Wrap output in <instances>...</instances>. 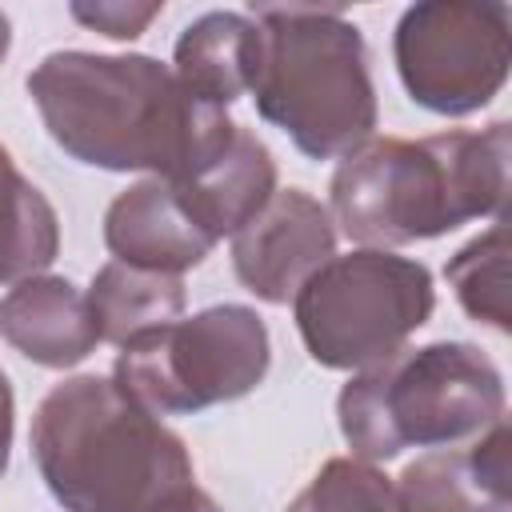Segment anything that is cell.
<instances>
[{
  "label": "cell",
  "instance_id": "1",
  "mask_svg": "<svg viewBox=\"0 0 512 512\" xmlns=\"http://www.w3.org/2000/svg\"><path fill=\"white\" fill-rule=\"evenodd\" d=\"M24 88L56 148L104 172L184 180L212 164L236 132L228 108L196 100L168 64L144 52H48Z\"/></svg>",
  "mask_w": 512,
  "mask_h": 512
},
{
  "label": "cell",
  "instance_id": "2",
  "mask_svg": "<svg viewBox=\"0 0 512 512\" xmlns=\"http://www.w3.org/2000/svg\"><path fill=\"white\" fill-rule=\"evenodd\" d=\"M512 128L436 132L420 140L372 136L348 152L328 184L332 224L364 248L436 240L468 220L504 216Z\"/></svg>",
  "mask_w": 512,
  "mask_h": 512
},
{
  "label": "cell",
  "instance_id": "3",
  "mask_svg": "<svg viewBox=\"0 0 512 512\" xmlns=\"http://www.w3.org/2000/svg\"><path fill=\"white\" fill-rule=\"evenodd\" d=\"M32 460L64 512H144L192 480L184 440L112 376H68L32 416Z\"/></svg>",
  "mask_w": 512,
  "mask_h": 512
},
{
  "label": "cell",
  "instance_id": "4",
  "mask_svg": "<svg viewBox=\"0 0 512 512\" xmlns=\"http://www.w3.org/2000/svg\"><path fill=\"white\" fill-rule=\"evenodd\" d=\"M260 64L256 112L308 160H344L376 132V88L360 28L340 8L252 4Z\"/></svg>",
  "mask_w": 512,
  "mask_h": 512
},
{
  "label": "cell",
  "instance_id": "5",
  "mask_svg": "<svg viewBox=\"0 0 512 512\" xmlns=\"http://www.w3.org/2000/svg\"><path fill=\"white\" fill-rule=\"evenodd\" d=\"M504 376L480 344L432 340L352 372L336 396L340 436L364 464L448 448L504 420Z\"/></svg>",
  "mask_w": 512,
  "mask_h": 512
},
{
  "label": "cell",
  "instance_id": "6",
  "mask_svg": "<svg viewBox=\"0 0 512 512\" xmlns=\"http://www.w3.org/2000/svg\"><path fill=\"white\" fill-rule=\"evenodd\" d=\"M432 308L436 288L428 264L388 248L332 256L292 296L308 356L332 372H360L388 360L428 324Z\"/></svg>",
  "mask_w": 512,
  "mask_h": 512
},
{
  "label": "cell",
  "instance_id": "7",
  "mask_svg": "<svg viewBox=\"0 0 512 512\" xmlns=\"http://www.w3.org/2000/svg\"><path fill=\"white\" fill-rule=\"evenodd\" d=\"M268 368L272 336L260 312L248 304H212L128 340L112 380L152 416H192L256 392Z\"/></svg>",
  "mask_w": 512,
  "mask_h": 512
},
{
  "label": "cell",
  "instance_id": "8",
  "mask_svg": "<svg viewBox=\"0 0 512 512\" xmlns=\"http://www.w3.org/2000/svg\"><path fill=\"white\" fill-rule=\"evenodd\" d=\"M392 60L412 104L436 116H472L492 104L512 68L508 4L420 0L400 12Z\"/></svg>",
  "mask_w": 512,
  "mask_h": 512
},
{
  "label": "cell",
  "instance_id": "9",
  "mask_svg": "<svg viewBox=\"0 0 512 512\" xmlns=\"http://www.w3.org/2000/svg\"><path fill=\"white\" fill-rule=\"evenodd\" d=\"M332 256V212L304 188H276L272 200L232 236V272L264 304H288Z\"/></svg>",
  "mask_w": 512,
  "mask_h": 512
},
{
  "label": "cell",
  "instance_id": "10",
  "mask_svg": "<svg viewBox=\"0 0 512 512\" xmlns=\"http://www.w3.org/2000/svg\"><path fill=\"white\" fill-rule=\"evenodd\" d=\"M400 512H508L512 432L496 420L480 436L416 456L396 480Z\"/></svg>",
  "mask_w": 512,
  "mask_h": 512
},
{
  "label": "cell",
  "instance_id": "11",
  "mask_svg": "<svg viewBox=\"0 0 512 512\" xmlns=\"http://www.w3.org/2000/svg\"><path fill=\"white\" fill-rule=\"evenodd\" d=\"M104 244L120 264L172 276L196 268L216 248V240L184 208L176 184L164 176H144L108 204Z\"/></svg>",
  "mask_w": 512,
  "mask_h": 512
},
{
  "label": "cell",
  "instance_id": "12",
  "mask_svg": "<svg viewBox=\"0 0 512 512\" xmlns=\"http://www.w3.org/2000/svg\"><path fill=\"white\" fill-rule=\"evenodd\" d=\"M0 336L44 368H76L100 344L88 296L64 276H32L0 300Z\"/></svg>",
  "mask_w": 512,
  "mask_h": 512
},
{
  "label": "cell",
  "instance_id": "13",
  "mask_svg": "<svg viewBox=\"0 0 512 512\" xmlns=\"http://www.w3.org/2000/svg\"><path fill=\"white\" fill-rule=\"evenodd\" d=\"M184 208L192 212V220L220 244L224 236H236L276 192V160L268 152V144L240 128L232 132V144L204 164L200 172L172 180Z\"/></svg>",
  "mask_w": 512,
  "mask_h": 512
},
{
  "label": "cell",
  "instance_id": "14",
  "mask_svg": "<svg viewBox=\"0 0 512 512\" xmlns=\"http://www.w3.org/2000/svg\"><path fill=\"white\" fill-rule=\"evenodd\" d=\"M260 64V24L248 12H204L172 48V72L204 104L228 108L240 100Z\"/></svg>",
  "mask_w": 512,
  "mask_h": 512
},
{
  "label": "cell",
  "instance_id": "15",
  "mask_svg": "<svg viewBox=\"0 0 512 512\" xmlns=\"http://www.w3.org/2000/svg\"><path fill=\"white\" fill-rule=\"evenodd\" d=\"M88 308L96 320L100 340L124 348L128 340L164 328L172 320H180L184 312V280L172 272H148V268H132L120 260H108L92 284H88Z\"/></svg>",
  "mask_w": 512,
  "mask_h": 512
},
{
  "label": "cell",
  "instance_id": "16",
  "mask_svg": "<svg viewBox=\"0 0 512 512\" xmlns=\"http://www.w3.org/2000/svg\"><path fill=\"white\" fill-rule=\"evenodd\" d=\"M60 256V216L0 144V284L44 276Z\"/></svg>",
  "mask_w": 512,
  "mask_h": 512
},
{
  "label": "cell",
  "instance_id": "17",
  "mask_svg": "<svg viewBox=\"0 0 512 512\" xmlns=\"http://www.w3.org/2000/svg\"><path fill=\"white\" fill-rule=\"evenodd\" d=\"M444 276L460 300V308L496 332L512 328L508 316V220L500 216L488 232L468 240L448 264Z\"/></svg>",
  "mask_w": 512,
  "mask_h": 512
},
{
  "label": "cell",
  "instance_id": "18",
  "mask_svg": "<svg viewBox=\"0 0 512 512\" xmlns=\"http://www.w3.org/2000/svg\"><path fill=\"white\" fill-rule=\"evenodd\" d=\"M284 512H400V500L380 468L356 456H332Z\"/></svg>",
  "mask_w": 512,
  "mask_h": 512
},
{
  "label": "cell",
  "instance_id": "19",
  "mask_svg": "<svg viewBox=\"0 0 512 512\" xmlns=\"http://www.w3.org/2000/svg\"><path fill=\"white\" fill-rule=\"evenodd\" d=\"M72 12V20H80L84 28H92V32H100V36H108V40H136L160 12H164V4H124V0H96V4H72L68 8Z\"/></svg>",
  "mask_w": 512,
  "mask_h": 512
},
{
  "label": "cell",
  "instance_id": "20",
  "mask_svg": "<svg viewBox=\"0 0 512 512\" xmlns=\"http://www.w3.org/2000/svg\"><path fill=\"white\" fill-rule=\"evenodd\" d=\"M144 512H224L204 488H196V480H184L176 488H168L164 496H156Z\"/></svg>",
  "mask_w": 512,
  "mask_h": 512
},
{
  "label": "cell",
  "instance_id": "21",
  "mask_svg": "<svg viewBox=\"0 0 512 512\" xmlns=\"http://www.w3.org/2000/svg\"><path fill=\"white\" fill-rule=\"evenodd\" d=\"M12 432H16V400H12V384L0 368V476L8 472V460H12Z\"/></svg>",
  "mask_w": 512,
  "mask_h": 512
},
{
  "label": "cell",
  "instance_id": "22",
  "mask_svg": "<svg viewBox=\"0 0 512 512\" xmlns=\"http://www.w3.org/2000/svg\"><path fill=\"white\" fill-rule=\"evenodd\" d=\"M8 48H12V24H8V16L0 12V64H4V56H8Z\"/></svg>",
  "mask_w": 512,
  "mask_h": 512
}]
</instances>
